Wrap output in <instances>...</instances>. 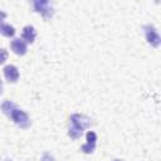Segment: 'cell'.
Masks as SVG:
<instances>
[{
	"label": "cell",
	"instance_id": "cell-1",
	"mask_svg": "<svg viewBox=\"0 0 161 161\" xmlns=\"http://www.w3.org/2000/svg\"><path fill=\"white\" fill-rule=\"evenodd\" d=\"M9 116H10V117L15 121V123H16V125H19L20 127H28V126H29V123H30V121H29V118H28L26 113H24V112H23V111H20V109H16L15 107L10 111Z\"/></svg>",
	"mask_w": 161,
	"mask_h": 161
},
{
	"label": "cell",
	"instance_id": "cell-2",
	"mask_svg": "<svg viewBox=\"0 0 161 161\" xmlns=\"http://www.w3.org/2000/svg\"><path fill=\"white\" fill-rule=\"evenodd\" d=\"M33 6L38 13H40L45 18H50L53 15V8L48 1H34Z\"/></svg>",
	"mask_w": 161,
	"mask_h": 161
},
{
	"label": "cell",
	"instance_id": "cell-3",
	"mask_svg": "<svg viewBox=\"0 0 161 161\" xmlns=\"http://www.w3.org/2000/svg\"><path fill=\"white\" fill-rule=\"evenodd\" d=\"M145 33H146V38L148 40L150 44H152L153 47H157L160 44V36H158V33L156 31V29L151 25H147L145 28Z\"/></svg>",
	"mask_w": 161,
	"mask_h": 161
},
{
	"label": "cell",
	"instance_id": "cell-4",
	"mask_svg": "<svg viewBox=\"0 0 161 161\" xmlns=\"http://www.w3.org/2000/svg\"><path fill=\"white\" fill-rule=\"evenodd\" d=\"M4 74H5V78L9 80V82H15L19 77V72L16 69V67L14 65H8L4 68Z\"/></svg>",
	"mask_w": 161,
	"mask_h": 161
},
{
	"label": "cell",
	"instance_id": "cell-5",
	"mask_svg": "<svg viewBox=\"0 0 161 161\" xmlns=\"http://www.w3.org/2000/svg\"><path fill=\"white\" fill-rule=\"evenodd\" d=\"M11 49H13L16 54L23 55V54H25V52H26V44H25L23 40H20V39H14V40L11 42Z\"/></svg>",
	"mask_w": 161,
	"mask_h": 161
},
{
	"label": "cell",
	"instance_id": "cell-6",
	"mask_svg": "<svg viewBox=\"0 0 161 161\" xmlns=\"http://www.w3.org/2000/svg\"><path fill=\"white\" fill-rule=\"evenodd\" d=\"M34 38H35V30H34V28L30 26V25L25 26L23 29V39L26 40V42H29V43H31L34 40Z\"/></svg>",
	"mask_w": 161,
	"mask_h": 161
},
{
	"label": "cell",
	"instance_id": "cell-7",
	"mask_svg": "<svg viewBox=\"0 0 161 161\" xmlns=\"http://www.w3.org/2000/svg\"><path fill=\"white\" fill-rule=\"evenodd\" d=\"M0 33L5 36H13L15 34V29L6 23H0Z\"/></svg>",
	"mask_w": 161,
	"mask_h": 161
},
{
	"label": "cell",
	"instance_id": "cell-8",
	"mask_svg": "<svg viewBox=\"0 0 161 161\" xmlns=\"http://www.w3.org/2000/svg\"><path fill=\"white\" fill-rule=\"evenodd\" d=\"M6 57H8L6 52H5L4 49H0V64H1V63H4V62L6 60Z\"/></svg>",
	"mask_w": 161,
	"mask_h": 161
},
{
	"label": "cell",
	"instance_id": "cell-9",
	"mask_svg": "<svg viewBox=\"0 0 161 161\" xmlns=\"http://www.w3.org/2000/svg\"><path fill=\"white\" fill-rule=\"evenodd\" d=\"M6 18V13L4 11H0V23H3V20Z\"/></svg>",
	"mask_w": 161,
	"mask_h": 161
},
{
	"label": "cell",
	"instance_id": "cell-10",
	"mask_svg": "<svg viewBox=\"0 0 161 161\" xmlns=\"http://www.w3.org/2000/svg\"><path fill=\"white\" fill-rule=\"evenodd\" d=\"M1 91H3V83H1V79H0V93H1Z\"/></svg>",
	"mask_w": 161,
	"mask_h": 161
},
{
	"label": "cell",
	"instance_id": "cell-11",
	"mask_svg": "<svg viewBox=\"0 0 161 161\" xmlns=\"http://www.w3.org/2000/svg\"><path fill=\"white\" fill-rule=\"evenodd\" d=\"M116 161H118V160H116Z\"/></svg>",
	"mask_w": 161,
	"mask_h": 161
}]
</instances>
